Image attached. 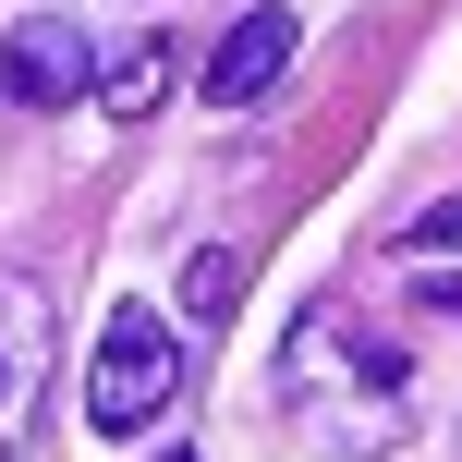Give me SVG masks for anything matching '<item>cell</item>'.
Wrapping results in <instances>:
<instances>
[{
  "instance_id": "1",
  "label": "cell",
  "mask_w": 462,
  "mask_h": 462,
  "mask_svg": "<svg viewBox=\"0 0 462 462\" xmlns=\"http://www.w3.org/2000/svg\"><path fill=\"white\" fill-rule=\"evenodd\" d=\"M280 402H292V426L328 462H377V450L414 439V365H402V341L353 292H317L292 317V341H280Z\"/></svg>"
},
{
  "instance_id": "6",
  "label": "cell",
  "mask_w": 462,
  "mask_h": 462,
  "mask_svg": "<svg viewBox=\"0 0 462 462\" xmlns=\"http://www.w3.org/2000/svg\"><path fill=\"white\" fill-rule=\"evenodd\" d=\"M171 73H183V61H171V37L110 49V61H97V110H110V122H146V110L171 97Z\"/></svg>"
},
{
  "instance_id": "5",
  "label": "cell",
  "mask_w": 462,
  "mask_h": 462,
  "mask_svg": "<svg viewBox=\"0 0 462 462\" xmlns=\"http://www.w3.org/2000/svg\"><path fill=\"white\" fill-rule=\"evenodd\" d=\"M292 49H304V24L280 13V0H255V13H244V24H231V37L208 49V97H219V110H255V97L292 73Z\"/></svg>"
},
{
  "instance_id": "4",
  "label": "cell",
  "mask_w": 462,
  "mask_h": 462,
  "mask_svg": "<svg viewBox=\"0 0 462 462\" xmlns=\"http://www.w3.org/2000/svg\"><path fill=\"white\" fill-rule=\"evenodd\" d=\"M37 390H49V280L0 268V462L37 426Z\"/></svg>"
},
{
  "instance_id": "8",
  "label": "cell",
  "mask_w": 462,
  "mask_h": 462,
  "mask_svg": "<svg viewBox=\"0 0 462 462\" xmlns=\"http://www.w3.org/2000/svg\"><path fill=\"white\" fill-rule=\"evenodd\" d=\"M402 255H462V195H439V208L402 219Z\"/></svg>"
},
{
  "instance_id": "3",
  "label": "cell",
  "mask_w": 462,
  "mask_h": 462,
  "mask_svg": "<svg viewBox=\"0 0 462 462\" xmlns=\"http://www.w3.org/2000/svg\"><path fill=\"white\" fill-rule=\"evenodd\" d=\"M0 97L13 110H61V97H97V49L73 13H24L0 37Z\"/></svg>"
},
{
  "instance_id": "2",
  "label": "cell",
  "mask_w": 462,
  "mask_h": 462,
  "mask_svg": "<svg viewBox=\"0 0 462 462\" xmlns=\"http://www.w3.org/2000/svg\"><path fill=\"white\" fill-rule=\"evenodd\" d=\"M171 402H183V328H171L159 304H110L97 365H86V426L97 439H146Z\"/></svg>"
},
{
  "instance_id": "9",
  "label": "cell",
  "mask_w": 462,
  "mask_h": 462,
  "mask_svg": "<svg viewBox=\"0 0 462 462\" xmlns=\"http://www.w3.org/2000/svg\"><path fill=\"white\" fill-rule=\"evenodd\" d=\"M414 304H426V317H462V268L450 280H414Z\"/></svg>"
},
{
  "instance_id": "10",
  "label": "cell",
  "mask_w": 462,
  "mask_h": 462,
  "mask_svg": "<svg viewBox=\"0 0 462 462\" xmlns=\"http://www.w3.org/2000/svg\"><path fill=\"white\" fill-rule=\"evenodd\" d=\"M159 462H195V450H159Z\"/></svg>"
},
{
  "instance_id": "7",
  "label": "cell",
  "mask_w": 462,
  "mask_h": 462,
  "mask_svg": "<svg viewBox=\"0 0 462 462\" xmlns=\"http://www.w3.org/2000/svg\"><path fill=\"white\" fill-rule=\"evenodd\" d=\"M231 304H244V255H231V244H195V268H183V317L219 328Z\"/></svg>"
}]
</instances>
